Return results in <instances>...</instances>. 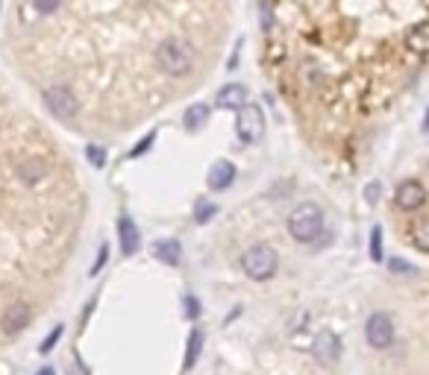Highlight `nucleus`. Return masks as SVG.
<instances>
[{"label":"nucleus","mask_w":429,"mask_h":375,"mask_svg":"<svg viewBox=\"0 0 429 375\" xmlns=\"http://www.w3.org/2000/svg\"><path fill=\"white\" fill-rule=\"evenodd\" d=\"M156 65L174 80H185L195 70L197 56H195V44L180 36H168L156 47Z\"/></svg>","instance_id":"f257e3e1"},{"label":"nucleus","mask_w":429,"mask_h":375,"mask_svg":"<svg viewBox=\"0 0 429 375\" xmlns=\"http://www.w3.org/2000/svg\"><path fill=\"white\" fill-rule=\"evenodd\" d=\"M289 235L297 243H315L324 235V211L318 203H297L289 214Z\"/></svg>","instance_id":"f03ea898"},{"label":"nucleus","mask_w":429,"mask_h":375,"mask_svg":"<svg viewBox=\"0 0 429 375\" xmlns=\"http://www.w3.org/2000/svg\"><path fill=\"white\" fill-rule=\"evenodd\" d=\"M242 267L253 282H268V279L276 276V270H279V255H276V249L268 246V243H253L242 253Z\"/></svg>","instance_id":"7ed1b4c3"},{"label":"nucleus","mask_w":429,"mask_h":375,"mask_svg":"<svg viewBox=\"0 0 429 375\" xmlns=\"http://www.w3.org/2000/svg\"><path fill=\"white\" fill-rule=\"evenodd\" d=\"M235 132H238V141L242 144H259L265 138V112L256 103H247L238 109V117H235Z\"/></svg>","instance_id":"20e7f679"},{"label":"nucleus","mask_w":429,"mask_h":375,"mask_svg":"<svg viewBox=\"0 0 429 375\" xmlns=\"http://www.w3.org/2000/svg\"><path fill=\"white\" fill-rule=\"evenodd\" d=\"M44 106L53 112V117L59 120H74L77 112H80V103H77V94L65 88V85H53L44 91Z\"/></svg>","instance_id":"39448f33"},{"label":"nucleus","mask_w":429,"mask_h":375,"mask_svg":"<svg viewBox=\"0 0 429 375\" xmlns=\"http://www.w3.org/2000/svg\"><path fill=\"white\" fill-rule=\"evenodd\" d=\"M365 337L371 343V349H388L394 343V319L386 311H373L365 322Z\"/></svg>","instance_id":"423d86ee"},{"label":"nucleus","mask_w":429,"mask_h":375,"mask_svg":"<svg viewBox=\"0 0 429 375\" xmlns=\"http://www.w3.org/2000/svg\"><path fill=\"white\" fill-rule=\"evenodd\" d=\"M312 355H315V361L324 364V366L338 364V358H341V337H338L336 332H329V329L318 332L315 340H312Z\"/></svg>","instance_id":"0eeeda50"},{"label":"nucleus","mask_w":429,"mask_h":375,"mask_svg":"<svg viewBox=\"0 0 429 375\" xmlns=\"http://www.w3.org/2000/svg\"><path fill=\"white\" fill-rule=\"evenodd\" d=\"M394 203L400 211H418L423 203H426V191L418 179H406L400 182L397 191H394Z\"/></svg>","instance_id":"6e6552de"},{"label":"nucleus","mask_w":429,"mask_h":375,"mask_svg":"<svg viewBox=\"0 0 429 375\" xmlns=\"http://www.w3.org/2000/svg\"><path fill=\"white\" fill-rule=\"evenodd\" d=\"M30 319H33V308L27 302H12V305H6L4 317H0V329L6 334H18L30 326Z\"/></svg>","instance_id":"1a4fd4ad"},{"label":"nucleus","mask_w":429,"mask_h":375,"mask_svg":"<svg viewBox=\"0 0 429 375\" xmlns=\"http://www.w3.org/2000/svg\"><path fill=\"white\" fill-rule=\"evenodd\" d=\"M242 106H247V88L242 83H229L214 94V109L221 112H238Z\"/></svg>","instance_id":"9d476101"},{"label":"nucleus","mask_w":429,"mask_h":375,"mask_svg":"<svg viewBox=\"0 0 429 375\" xmlns=\"http://www.w3.org/2000/svg\"><path fill=\"white\" fill-rule=\"evenodd\" d=\"M118 243H121V253L124 255H135L138 249H141V235H138V226L133 223L130 214L118 217Z\"/></svg>","instance_id":"9b49d317"},{"label":"nucleus","mask_w":429,"mask_h":375,"mask_svg":"<svg viewBox=\"0 0 429 375\" xmlns=\"http://www.w3.org/2000/svg\"><path fill=\"white\" fill-rule=\"evenodd\" d=\"M232 182H235V164L229 159H218V162L212 164V170H209L206 185L212 191H227Z\"/></svg>","instance_id":"f8f14e48"},{"label":"nucleus","mask_w":429,"mask_h":375,"mask_svg":"<svg viewBox=\"0 0 429 375\" xmlns=\"http://www.w3.org/2000/svg\"><path fill=\"white\" fill-rule=\"evenodd\" d=\"M153 258H159L162 264H168V267H177L182 261V246L177 238H162L153 243Z\"/></svg>","instance_id":"ddd939ff"},{"label":"nucleus","mask_w":429,"mask_h":375,"mask_svg":"<svg viewBox=\"0 0 429 375\" xmlns=\"http://www.w3.org/2000/svg\"><path fill=\"white\" fill-rule=\"evenodd\" d=\"M209 123V106L206 103H192L182 115V127L185 132H200L203 127Z\"/></svg>","instance_id":"4468645a"},{"label":"nucleus","mask_w":429,"mask_h":375,"mask_svg":"<svg viewBox=\"0 0 429 375\" xmlns=\"http://www.w3.org/2000/svg\"><path fill=\"white\" fill-rule=\"evenodd\" d=\"M203 329H192L188 334V346H185V361H182V372H188L197 361H200V352H203Z\"/></svg>","instance_id":"2eb2a0df"},{"label":"nucleus","mask_w":429,"mask_h":375,"mask_svg":"<svg viewBox=\"0 0 429 375\" xmlns=\"http://www.w3.org/2000/svg\"><path fill=\"white\" fill-rule=\"evenodd\" d=\"M406 44H409L412 53L423 56L426 47H429V23H415V27L406 33Z\"/></svg>","instance_id":"dca6fc26"},{"label":"nucleus","mask_w":429,"mask_h":375,"mask_svg":"<svg viewBox=\"0 0 429 375\" xmlns=\"http://www.w3.org/2000/svg\"><path fill=\"white\" fill-rule=\"evenodd\" d=\"M18 173H21V179H24V182L36 185L38 179H44V176H47V164H44V162H38V159H30V162H24V164L18 167Z\"/></svg>","instance_id":"f3484780"},{"label":"nucleus","mask_w":429,"mask_h":375,"mask_svg":"<svg viewBox=\"0 0 429 375\" xmlns=\"http://www.w3.org/2000/svg\"><path fill=\"white\" fill-rule=\"evenodd\" d=\"M371 258L376 261V264H383V226H373L371 229Z\"/></svg>","instance_id":"a211bd4d"},{"label":"nucleus","mask_w":429,"mask_h":375,"mask_svg":"<svg viewBox=\"0 0 429 375\" xmlns=\"http://www.w3.org/2000/svg\"><path fill=\"white\" fill-rule=\"evenodd\" d=\"M62 334H65V326H56L51 334H47V337L38 343V355H51V352H53V346L62 340Z\"/></svg>","instance_id":"6ab92c4d"},{"label":"nucleus","mask_w":429,"mask_h":375,"mask_svg":"<svg viewBox=\"0 0 429 375\" xmlns=\"http://www.w3.org/2000/svg\"><path fill=\"white\" fill-rule=\"evenodd\" d=\"M86 159H88V164H91V167H103L109 156H106V149H103V147L88 144V147H86Z\"/></svg>","instance_id":"aec40b11"},{"label":"nucleus","mask_w":429,"mask_h":375,"mask_svg":"<svg viewBox=\"0 0 429 375\" xmlns=\"http://www.w3.org/2000/svg\"><path fill=\"white\" fill-rule=\"evenodd\" d=\"M214 214H218V206H214V203H200L197 211H195V223H197V226H206Z\"/></svg>","instance_id":"412c9836"},{"label":"nucleus","mask_w":429,"mask_h":375,"mask_svg":"<svg viewBox=\"0 0 429 375\" xmlns=\"http://www.w3.org/2000/svg\"><path fill=\"white\" fill-rule=\"evenodd\" d=\"M412 243L418 246V253H429V241H426V223H418L412 229Z\"/></svg>","instance_id":"4be33fe9"},{"label":"nucleus","mask_w":429,"mask_h":375,"mask_svg":"<svg viewBox=\"0 0 429 375\" xmlns=\"http://www.w3.org/2000/svg\"><path fill=\"white\" fill-rule=\"evenodd\" d=\"M153 141H156V132H148L145 138H141V141H138V144H135V147L130 149V159H138V156H145L148 149L153 147Z\"/></svg>","instance_id":"5701e85b"},{"label":"nucleus","mask_w":429,"mask_h":375,"mask_svg":"<svg viewBox=\"0 0 429 375\" xmlns=\"http://www.w3.org/2000/svg\"><path fill=\"white\" fill-rule=\"evenodd\" d=\"M203 308H200V299L197 296H185V317L188 319H200Z\"/></svg>","instance_id":"b1692460"},{"label":"nucleus","mask_w":429,"mask_h":375,"mask_svg":"<svg viewBox=\"0 0 429 375\" xmlns=\"http://www.w3.org/2000/svg\"><path fill=\"white\" fill-rule=\"evenodd\" d=\"M106 261H109V243H100V253H98V261H94V267H91V276H98V273L106 267Z\"/></svg>","instance_id":"393cba45"},{"label":"nucleus","mask_w":429,"mask_h":375,"mask_svg":"<svg viewBox=\"0 0 429 375\" xmlns=\"http://www.w3.org/2000/svg\"><path fill=\"white\" fill-rule=\"evenodd\" d=\"M388 267H391L394 273H409V276H415V273H418V267H412V264H406V261H400V258H391Z\"/></svg>","instance_id":"a878e982"},{"label":"nucleus","mask_w":429,"mask_h":375,"mask_svg":"<svg viewBox=\"0 0 429 375\" xmlns=\"http://www.w3.org/2000/svg\"><path fill=\"white\" fill-rule=\"evenodd\" d=\"M365 199H368L371 206H373L376 199H379V185H376V182H371V185H368V191H365Z\"/></svg>","instance_id":"bb28decb"},{"label":"nucleus","mask_w":429,"mask_h":375,"mask_svg":"<svg viewBox=\"0 0 429 375\" xmlns=\"http://www.w3.org/2000/svg\"><path fill=\"white\" fill-rule=\"evenodd\" d=\"M271 18H274V12H271V9H265V6H262V30H265V33H268V30L274 27V23H271Z\"/></svg>","instance_id":"cd10ccee"},{"label":"nucleus","mask_w":429,"mask_h":375,"mask_svg":"<svg viewBox=\"0 0 429 375\" xmlns=\"http://www.w3.org/2000/svg\"><path fill=\"white\" fill-rule=\"evenodd\" d=\"M36 9H38V12H56L59 4H36Z\"/></svg>","instance_id":"c85d7f7f"},{"label":"nucleus","mask_w":429,"mask_h":375,"mask_svg":"<svg viewBox=\"0 0 429 375\" xmlns=\"http://www.w3.org/2000/svg\"><path fill=\"white\" fill-rule=\"evenodd\" d=\"M36 375H56V369H53V366H41Z\"/></svg>","instance_id":"c756f323"}]
</instances>
